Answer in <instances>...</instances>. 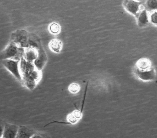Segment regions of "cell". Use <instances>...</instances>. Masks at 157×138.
Returning <instances> with one entry per match:
<instances>
[{
	"mask_svg": "<svg viewBox=\"0 0 157 138\" xmlns=\"http://www.w3.org/2000/svg\"><path fill=\"white\" fill-rule=\"evenodd\" d=\"M25 49L19 47L10 42L6 49L1 53V57L4 60H12L15 61H20L24 57Z\"/></svg>",
	"mask_w": 157,
	"mask_h": 138,
	"instance_id": "6da1fadb",
	"label": "cell"
},
{
	"mask_svg": "<svg viewBox=\"0 0 157 138\" xmlns=\"http://www.w3.org/2000/svg\"><path fill=\"white\" fill-rule=\"evenodd\" d=\"M29 34L24 30H18L12 33L10 42L13 43L19 47L26 49Z\"/></svg>",
	"mask_w": 157,
	"mask_h": 138,
	"instance_id": "7a4b0ae2",
	"label": "cell"
},
{
	"mask_svg": "<svg viewBox=\"0 0 157 138\" xmlns=\"http://www.w3.org/2000/svg\"><path fill=\"white\" fill-rule=\"evenodd\" d=\"M19 61L12 60H4L2 61L4 66L21 83L23 79L20 70Z\"/></svg>",
	"mask_w": 157,
	"mask_h": 138,
	"instance_id": "3957f363",
	"label": "cell"
},
{
	"mask_svg": "<svg viewBox=\"0 0 157 138\" xmlns=\"http://www.w3.org/2000/svg\"><path fill=\"white\" fill-rule=\"evenodd\" d=\"M19 68L23 82L30 76L34 70L36 69L34 63L27 61L24 57H22L20 61Z\"/></svg>",
	"mask_w": 157,
	"mask_h": 138,
	"instance_id": "277c9868",
	"label": "cell"
},
{
	"mask_svg": "<svg viewBox=\"0 0 157 138\" xmlns=\"http://www.w3.org/2000/svg\"><path fill=\"white\" fill-rule=\"evenodd\" d=\"M134 73L139 79L144 81L154 79L155 76V73L153 69H140L135 68Z\"/></svg>",
	"mask_w": 157,
	"mask_h": 138,
	"instance_id": "5b68a950",
	"label": "cell"
},
{
	"mask_svg": "<svg viewBox=\"0 0 157 138\" xmlns=\"http://www.w3.org/2000/svg\"><path fill=\"white\" fill-rule=\"evenodd\" d=\"M37 50V57L34 61V64L37 69L41 71L46 65L48 60L47 57L42 46Z\"/></svg>",
	"mask_w": 157,
	"mask_h": 138,
	"instance_id": "8992f818",
	"label": "cell"
},
{
	"mask_svg": "<svg viewBox=\"0 0 157 138\" xmlns=\"http://www.w3.org/2000/svg\"><path fill=\"white\" fill-rule=\"evenodd\" d=\"M19 127L13 124H5L1 138H16L18 134Z\"/></svg>",
	"mask_w": 157,
	"mask_h": 138,
	"instance_id": "52a82bcc",
	"label": "cell"
},
{
	"mask_svg": "<svg viewBox=\"0 0 157 138\" xmlns=\"http://www.w3.org/2000/svg\"><path fill=\"white\" fill-rule=\"evenodd\" d=\"M82 110H75L71 114H69L67 118V122H61L54 121L53 122L48 124L47 125L53 123H61V124H75L78 122L82 117Z\"/></svg>",
	"mask_w": 157,
	"mask_h": 138,
	"instance_id": "ba28073f",
	"label": "cell"
},
{
	"mask_svg": "<svg viewBox=\"0 0 157 138\" xmlns=\"http://www.w3.org/2000/svg\"><path fill=\"white\" fill-rule=\"evenodd\" d=\"M125 9L130 13L137 16L139 14L141 9V2L133 1H125L124 2Z\"/></svg>",
	"mask_w": 157,
	"mask_h": 138,
	"instance_id": "9c48e42d",
	"label": "cell"
},
{
	"mask_svg": "<svg viewBox=\"0 0 157 138\" xmlns=\"http://www.w3.org/2000/svg\"><path fill=\"white\" fill-rule=\"evenodd\" d=\"M36 132L30 128L25 126L19 127L17 138H31L36 133Z\"/></svg>",
	"mask_w": 157,
	"mask_h": 138,
	"instance_id": "30bf717a",
	"label": "cell"
},
{
	"mask_svg": "<svg viewBox=\"0 0 157 138\" xmlns=\"http://www.w3.org/2000/svg\"><path fill=\"white\" fill-rule=\"evenodd\" d=\"M42 46L40 38L33 33H29L27 48H32L38 50Z\"/></svg>",
	"mask_w": 157,
	"mask_h": 138,
	"instance_id": "8fae6325",
	"label": "cell"
},
{
	"mask_svg": "<svg viewBox=\"0 0 157 138\" xmlns=\"http://www.w3.org/2000/svg\"><path fill=\"white\" fill-rule=\"evenodd\" d=\"M38 55V50L32 48H26L25 50L24 58L27 61L34 63Z\"/></svg>",
	"mask_w": 157,
	"mask_h": 138,
	"instance_id": "7c38bea8",
	"label": "cell"
},
{
	"mask_svg": "<svg viewBox=\"0 0 157 138\" xmlns=\"http://www.w3.org/2000/svg\"><path fill=\"white\" fill-rule=\"evenodd\" d=\"M63 43L59 39H54L50 41L49 47L52 51L55 53H59L62 49Z\"/></svg>",
	"mask_w": 157,
	"mask_h": 138,
	"instance_id": "4fadbf2b",
	"label": "cell"
},
{
	"mask_svg": "<svg viewBox=\"0 0 157 138\" xmlns=\"http://www.w3.org/2000/svg\"><path fill=\"white\" fill-rule=\"evenodd\" d=\"M137 22L140 26H143L148 23V20L147 11L143 10L137 16Z\"/></svg>",
	"mask_w": 157,
	"mask_h": 138,
	"instance_id": "5bb4252c",
	"label": "cell"
},
{
	"mask_svg": "<svg viewBox=\"0 0 157 138\" xmlns=\"http://www.w3.org/2000/svg\"><path fill=\"white\" fill-rule=\"evenodd\" d=\"M38 83V82L31 76L23 82V84L30 90H34Z\"/></svg>",
	"mask_w": 157,
	"mask_h": 138,
	"instance_id": "9a60e30c",
	"label": "cell"
},
{
	"mask_svg": "<svg viewBox=\"0 0 157 138\" xmlns=\"http://www.w3.org/2000/svg\"><path fill=\"white\" fill-rule=\"evenodd\" d=\"M49 30L52 34H57L59 33L60 27L57 23H52L49 27Z\"/></svg>",
	"mask_w": 157,
	"mask_h": 138,
	"instance_id": "2e32d148",
	"label": "cell"
},
{
	"mask_svg": "<svg viewBox=\"0 0 157 138\" xmlns=\"http://www.w3.org/2000/svg\"><path fill=\"white\" fill-rule=\"evenodd\" d=\"M79 85L77 83H72L68 87V90L71 93H77L79 92L80 90Z\"/></svg>",
	"mask_w": 157,
	"mask_h": 138,
	"instance_id": "e0dca14e",
	"label": "cell"
},
{
	"mask_svg": "<svg viewBox=\"0 0 157 138\" xmlns=\"http://www.w3.org/2000/svg\"><path fill=\"white\" fill-rule=\"evenodd\" d=\"M147 9L150 10H157V1H147Z\"/></svg>",
	"mask_w": 157,
	"mask_h": 138,
	"instance_id": "ac0fdd59",
	"label": "cell"
},
{
	"mask_svg": "<svg viewBox=\"0 0 157 138\" xmlns=\"http://www.w3.org/2000/svg\"><path fill=\"white\" fill-rule=\"evenodd\" d=\"M151 22L153 24H157V12H155L151 14L150 17Z\"/></svg>",
	"mask_w": 157,
	"mask_h": 138,
	"instance_id": "d6986e66",
	"label": "cell"
},
{
	"mask_svg": "<svg viewBox=\"0 0 157 138\" xmlns=\"http://www.w3.org/2000/svg\"><path fill=\"white\" fill-rule=\"evenodd\" d=\"M31 138H49L46 135L44 134L36 133Z\"/></svg>",
	"mask_w": 157,
	"mask_h": 138,
	"instance_id": "ffe728a7",
	"label": "cell"
},
{
	"mask_svg": "<svg viewBox=\"0 0 157 138\" xmlns=\"http://www.w3.org/2000/svg\"><path fill=\"white\" fill-rule=\"evenodd\" d=\"M16 138H17V137H16Z\"/></svg>",
	"mask_w": 157,
	"mask_h": 138,
	"instance_id": "44dd1931",
	"label": "cell"
},
{
	"mask_svg": "<svg viewBox=\"0 0 157 138\" xmlns=\"http://www.w3.org/2000/svg\"></svg>",
	"mask_w": 157,
	"mask_h": 138,
	"instance_id": "7402d4cb",
	"label": "cell"
}]
</instances>
